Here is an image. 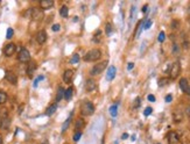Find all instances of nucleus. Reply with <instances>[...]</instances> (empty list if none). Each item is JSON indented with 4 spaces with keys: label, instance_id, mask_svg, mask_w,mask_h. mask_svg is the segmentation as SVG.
<instances>
[{
    "label": "nucleus",
    "instance_id": "obj_1",
    "mask_svg": "<svg viewBox=\"0 0 190 144\" xmlns=\"http://www.w3.org/2000/svg\"><path fill=\"white\" fill-rule=\"evenodd\" d=\"M100 57H101V51L99 49H91L84 55L83 59L85 62H94V60H98Z\"/></svg>",
    "mask_w": 190,
    "mask_h": 144
},
{
    "label": "nucleus",
    "instance_id": "obj_2",
    "mask_svg": "<svg viewBox=\"0 0 190 144\" xmlns=\"http://www.w3.org/2000/svg\"><path fill=\"white\" fill-rule=\"evenodd\" d=\"M94 113V106L91 101H85L80 106V114L83 116H90Z\"/></svg>",
    "mask_w": 190,
    "mask_h": 144
},
{
    "label": "nucleus",
    "instance_id": "obj_3",
    "mask_svg": "<svg viewBox=\"0 0 190 144\" xmlns=\"http://www.w3.org/2000/svg\"><path fill=\"white\" fill-rule=\"evenodd\" d=\"M107 65H108V62H107V60H103V62L96 64V65L92 67V70H91V75H99V74L106 69Z\"/></svg>",
    "mask_w": 190,
    "mask_h": 144
},
{
    "label": "nucleus",
    "instance_id": "obj_4",
    "mask_svg": "<svg viewBox=\"0 0 190 144\" xmlns=\"http://www.w3.org/2000/svg\"><path fill=\"white\" fill-rule=\"evenodd\" d=\"M180 72H181V64L178 60L174 62L170 66V70H169V75H170V79H176L178 75H180Z\"/></svg>",
    "mask_w": 190,
    "mask_h": 144
},
{
    "label": "nucleus",
    "instance_id": "obj_5",
    "mask_svg": "<svg viewBox=\"0 0 190 144\" xmlns=\"http://www.w3.org/2000/svg\"><path fill=\"white\" fill-rule=\"evenodd\" d=\"M17 60L21 62V63H28L30 60V53L27 49H21L19 55H17Z\"/></svg>",
    "mask_w": 190,
    "mask_h": 144
},
{
    "label": "nucleus",
    "instance_id": "obj_6",
    "mask_svg": "<svg viewBox=\"0 0 190 144\" xmlns=\"http://www.w3.org/2000/svg\"><path fill=\"white\" fill-rule=\"evenodd\" d=\"M30 13H31V19L35 20V21H41L43 19V16H44L43 10H41L40 8H36V7L31 8L30 9Z\"/></svg>",
    "mask_w": 190,
    "mask_h": 144
},
{
    "label": "nucleus",
    "instance_id": "obj_7",
    "mask_svg": "<svg viewBox=\"0 0 190 144\" xmlns=\"http://www.w3.org/2000/svg\"><path fill=\"white\" fill-rule=\"evenodd\" d=\"M168 144H178L180 143V136L176 131H169L167 135Z\"/></svg>",
    "mask_w": 190,
    "mask_h": 144
},
{
    "label": "nucleus",
    "instance_id": "obj_8",
    "mask_svg": "<svg viewBox=\"0 0 190 144\" xmlns=\"http://www.w3.org/2000/svg\"><path fill=\"white\" fill-rule=\"evenodd\" d=\"M15 50H16L15 44H14V43H8V44H6L5 48H3V53H5V56L10 57V56L14 55Z\"/></svg>",
    "mask_w": 190,
    "mask_h": 144
},
{
    "label": "nucleus",
    "instance_id": "obj_9",
    "mask_svg": "<svg viewBox=\"0 0 190 144\" xmlns=\"http://www.w3.org/2000/svg\"><path fill=\"white\" fill-rule=\"evenodd\" d=\"M73 74H75V71L73 70H65L64 73H63V81L65 84H70L73 79Z\"/></svg>",
    "mask_w": 190,
    "mask_h": 144
},
{
    "label": "nucleus",
    "instance_id": "obj_10",
    "mask_svg": "<svg viewBox=\"0 0 190 144\" xmlns=\"http://www.w3.org/2000/svg\"><path fill=\"white\" fill-rule=\"evenodd\" d=\"M96 87H97V82H96L94 79L89 78V79L85 81V91H86V92H92V91L96 89Z\"/></svg>",
    "mask_w": 190,
    "mask_h": 144
},
{
    "label": "nucleus",
    "instance_id": "obj_11",
    "mask_svg": "<svg viewBox=\"0 0 190 144\" xmlns=\"http://www.w3.org/2000/svg\"><path fill=\"white\" fill-rule=\"evenodd\" d=\"M5 78H6V80H7L8 82H10V84H13V85H15V84L17 82V78H16L15 73L12 72V71H6Z\"/></svg>",
    "mask_w": 190,
    "mask_h": 144
},
{
    "label": "nucleus",
    "instance_id": "obj_12",
    "mask_svg": "<svg viewBox=\"0 0 190 144\" xmlns=\"http://www.w3.org/2000/svg\"><path fill=\"white\" fill-rule=\"evenodd\" d=\"M45 41H47V33L44 30H40L36 34V42L38 44H43Z\"/></svg>",
    "mask_w": 190,
    "mask_h": 144
},
{
    "label": "nucleus",
    "instance_id": "obj_13",
    "mask_svg": "<svg viewBox=\"0 0 190 144\" xmlns=\"http://www.w3.org/2000/svg\"><path fill=\"white\" fill-rule=\"evenodd\" d=\"M52 6H54V1L52 0H41L40 1V7L42 9H49Z\"/></svg>",
    "mask_w": 190,
    "mask_h": 144
},
{
    "label": "nucleus",
    "instance_id": "obj_14",
    "mask_svg": "<svg viewBox=\"0 0 190 144\" xmlns=\"http://www.w3.org/2000/svg\"><path fill=\"white\" fill-rule=\"evenodd\" d=\"M36 63L35 62H29V64H28V66H27V74L29 75V77H31L33 74H34V71L36 70Z\"/></svg>",
    "mask_w": 190,
    "mask_h": 144
},
{
    "label": "nucleus",
    "instance_id": "obj_15",
    "mask_svg": "<svg viewBox=\"0 0 190 144\" xmlns=\"http://www.w3.org/2000/svg\"><path fill=\"white\" fill-rule=\"evenodd\" d=\"M115 72H117L115 67H114V66H110V67H108V70H107L106 79H107V80H113V79H114V77H115Z\"/></svg>",
    "mask_w": 190,
    "mask_h": 144
},
{
    "label": "nucleus",
    "instance_id": "obj_16",
    "mask_svg": "<svg viewBox=\"0 0 190 144\" xmlns=\"http://www.w3.org/2000/svg\"><path fill=\"white\" fill-rule=\"evenodd\" d=\"M9 125H10V118L8 116L7 117H2L1 118V123H0V128L6 130V129L9 128Z\"/></svg>",
    "mask_w": 190,
    "mask_h": 144
},
{
    "label": "nucleus",
    "instance_id": "obj_17",
    "mask_svg": "<svg viewBox=\"0 0 190 144\" xmlns=\"http://www.w3.org/2000/svg\"><path fill=\"white\" fill-rule=\"evenodd\" d=\"M84 125H85V121L83 118L79 117V118L76 120V122H75V129H76V131H80L84 128Z\"/></svg>",
    "mask_w": 190,
    "mask_h": 144
},
{
    "label": "nucleus",
    "instance_id": "obj_18",
    "mask_svg": "<svg viewBox=\"0 0 190 144\" xmlns=\"http://www.w3.org/2000/svg\"><path fill=\"white\" fill-rule=\"evenodd\" d=\"M188 86H189V82H188V79L187 78H181L180 79V88L185 93V91H187V88H188Z\"/></svg>",
    "mask_w": 190,
    "mask_h": 144
},
{
    "label": "nucleus",
    "instance_id": "obj_19",
    "mask_svg": "<svg viewBox=\"0 0 190 144\" xmlns=\"http://www.w3.org/2000/svg\"><path fill=\"white\" fill-rule=\"evenodd\" d=\"M173 118H174V122H175V123L182 122V120H183V113H181V111H175V113L173 114Z\"/></svg>",
    "mask_w": 190,
    "mask_h": 144
},
{
    "label": "nucleus",
    "instance_id": "obj_20",
    "mask_svg": "<svg viewBox=\"0 0 190 144\" xmlns=\"http://www.w3.org/2000/svg\"><path fill=\"white\" fill-rule=\"evenodd\" d=\"M56 109H57V103H52V105H50V106L45 109V114H47L48 116H50V115H52V114L56 111Z\"/></svg>",
    "mask_w": 190,
    "mask_h": 144
},
{
    "label": "nucleus",
    "instance_id": "obj_21",
    "mask_svg": "<svg viewBox=\"0 0 190 144\" xmlns=\"http://www.w3.org/2000/svg\"><path fill=\"white\" fill-rule=\"evenodd\" d=\"M64 88L63 87H58V89H57V95H56V102H58V101H61V99L62 98H64Z\"/></svg>",
    "mask_w": 190,
    "mask_h": 144
},
{
    "label": "nucleus",
    "instance_id": "obj_22",
    "mask_svg": "<svg viewBox=\"0 0 190 144\" xmlns=\"http://www.w3.org/2000/svg\"><path fill=\"white\" fill-rule=\"evenodd\" d=\"M110 114L112 117H115L118 114V103H114L113 106L110 107Z\"/></svg>",
    "mask_w": 190,
    "mask_h": 144
},
{
    "label": "nucleus",
    "instance_id": "obj_23",
    "mask_svg": "<svg viewBox=\"0 0 190 144\" xmlns=\"http://www.w3.org/2000/svg\"><path fill=\"white\" fill-rule=\"evenodd\" d=\"M72 94H73V89H72L71 87H69V88L65 89V92H64V99H65V100H70V99L72 98Z\"/></svg>",
    "mask_w": 190,
    "mask_h": 144
},
{
    "label": "nucleus",
    "instance_id": "obj_24",
    "mask_svg": "<svg viewBox=\"0 0 190 144\" xmlns=\"http://www.w3.org/2000/svg\"><path fill=\"white\" fill-rule=\"evenodd\" d=\"M168 84H169V79H168V78H161V79H159V81H157V85H159L160 87L167 86Z\"/></svg>",
    "mask_w": 190,
    "mask_h": 144
},
{
    "label": "nucleus",
    "instance_id": "obj_25",
    "mask_svg": "<svg viewBox=\"0 0 190 144\" xmlns=\"http://www.w3.org/2000/svg\"><path fill=\"white\" fill-rule=\"evenodd\" d=\"M59 14H61V16L66 17L68 14H69V12H68V7H66V6H62V7L59 8Z\"/></svg>",
    "mask_w": 190,
    "mask_h": 144
},
{
    "label": "nucleus",
    "instance_id": "obj_26",
    "mask_svg": "<svg viewBox=\"0 0 190 144\" xmlns=\"http://www.w3.org/2000/svg\"><path fill=\"white\" fill-rule=\"evenodd\" d=\"M7 101V93L3 91H0V105H3Z\"/></svg>",
    "mask_w": 190,
    "mask_h": 144
},
{
    "label": "nucleus",
    "instance_id": "obj_27",
    "mask_svg": "<svg viewBox=\"0 0 190 144\" xmlns=\"http://www.w3.org/2000/svg\"><path fill=\"white\" fill-rule=\"evenodd\" d=\"M70 121H71V116H69V117L64 121V123H63V125H62V132H64V131L68 129V127H69V124H70Z\"/></svg>",
    "mask_w": 190,
    "mask_h": 144
},
{
    "label": "nucleus",
    "instance_id": "obj_28",
    "mask_svg": "<svg viewBox=\"0 0 190 144\" xmlns=\"http://www.w3.org/2000/svg\"><path fill=\"white\" fill-rule=\"evenodd\" d=\"M82 131H76L75 134H73V137H72V139H73V142H78L79 139H80V137H82Z\"/></svg>",
    "mask_w": 190,
    "mask_h": 144
},
{
    "label": "nucleus",
    "instance_id": "obj_29",
    "mask_svg": "<svg viewBox=\"0 0 190 144\" xmlns=\"http://www.w3.org/2000/svg\"><path fill=\"white\" fill-rule=\"evenodd\" d=\"M78 60H79V55L78 53H73L72 57H71V59H70L71 64H76V63H78Z\"/></svg>",
    "mask_w": 190,
    "mask_h": 144
},
{
    "label": "nucleus",
    "instance_id": "obj_30",
    "mask_svg": "<svg viewBox=\"0 0 190 144\" xmlns=\"http://www.w3.org/2000/svg\"><path fill=\"white\" fill-rule=\"evenodd\" d=\"M150 26H152V20H146L145 22H143V24H142V29H149L150 28Z\"/></svg>",
    "mask_w": 190,
    "mask_h": 144
},
{
    "label": "nucleus",
    "instance_id": "obj_31",
    "mask_svg": "<svg viewBox=\"0 0 190 144\" xmlns=\"http://www.w3.org/2000/svg\"><path fill=\"white\" fill-rule=\"evenodd\" d=\"M105 31H106V35H111V34H112V24H111V23H106V26H105Z\"/></svg>",
    "mask_w": 190,
    "mask_h": 144
},
{
    "label": "nucleus",
    "instance_id": "obj_32",
    "mask_svg": "<svg viewBox=\"0 0 190 144\" xmlns=\"http://www.w3.org/2000/svg\"><path fill=\"white\" fill-rule=\"evenodd\" d=\"M13 35H14V30L12 28H8L7 29V34H6V38L7 39H10L13 37Z\"/></svg>",
    "mask_w": 190,
    "mask_h": 144
},
{
    "label": "nucleus",
    "instance_id": "obj_33",
    "mask_svg": "<svg viewBox=\"0 0 190 144\" xmlns=\"http://www.w3.org/2000/svg\"><path fill=\"white\" fill-rule=\"evenodd\" d=\"M166 39V34H164V31H160V34H159V36H157V41L159 42H163Z\"/></svg>",
    "mask_w": 190,
    "mask_h": 144
},
{
    "label": "nucleus",
    "instance_id": "obj_34",
    "mask_svg": "<svg viewBox=\"0 0 190 144\" xmlns=\"http://www.w3.org/2000/svg\"><path fill=\"white\" fill-rule=\"evenodd\" d=\"M178 52H180V45L176 44V43H174V44H173V53L176 55V53H178Z\"/></svg>",
    "mask_w": 190,
    "mask_h": 144
},
{
    "label": "nucleus",
    "instance_id": "obj_35",
    "mask_svg": "<svg viewBox=\"0 0 190 144\" xmlns=\"http://www.w3.org/2000/svg\"><path fill=\"white\" fill-rule=\"evenodd\" d=\"M178 26H180V22L177 21V20H173V22H171V29H177L178 28Z\"/></svg>",
    "mask_w": 190,
    "mask_h": 144
},
{
    "label": "nucleus",
    "instance_id": "obj_36",
    "mask_svg": "<svg viewBox=\"0 0 190 144\" xmlns=\"http://www.w3.org/2000/svg\"><path fill=\"white\" fill-rule=\"evenodd\" d=\"M152 111H153V109H152L150 107H147V108L145 109V111H143V114H145V116H149V115L152 114Z\"/></svg>",
    "mask_w": 190,
    "mask_h": 144
},
{
    "label": "nucleus",
    "instance_id": "obj_37",
    "mask_svg": "<svg viewBox=\"0 0 190 144\" xmlns=\"http://www.w3.org/2000/svg\"><path fill=\"white\" fill-rule=\"evenodd\" d=\"M140 102H141V100H140V98H136V99L134 100V103H133V107H134V108H138V107L140 106Z\"/></svg>",
    "mask_w": 190,
    "mask_h": 144
},
{
    "label": "nucleus",
    "instance_id": "obj_38",
    "mask_svg": "<svg viewBox=\"0 0 190 144\" xmlns=\"http://www.w3.org/2000/svg\"><path fill=\"white\" fill-rule=\"evenodd\" d=\"M42 79H44V77H43V75H40V77H37V78L35 79V81H34V87H36V86H37V82H38L40 80H42Z\"/></svg>",
    "mask_w": 190,
    "mask_h": 144
},
{
    "label": "nucleus",
    "instance_id": "obj_39",
    "mask_svg": "<svg viewBox=\"0 0 190 144\" xmlns=\"http://www.w3.org/2000/svg\"><path fill=\"white\" fill-rule=\"evenodd\" d=\"M59 28H61V27H59V24H58V23H56V24H54V26H52V28H51V29H52V31H58V30H59Z\"/></svg>",
    "mask_w": 190,
    "mask_h": 144
},
{
    "label": "nucleus",
    "instance_id": "obj_40",
    "mask_svg": "<svg viewBox=\"0 0 190 144\" xmlns=\"http://www.w3.org/2000/svg\"><path fill=\"white\" fill-rule=\"evenodd\" d=\"M184 113H185V115H187L188 117H190V106H188V107L185 108V111H184Z\"/></svg>",
    "mask_w": 190,
    "mask_h": 144
},
{
    "label": "nucleus",
    "instance_id": "obj_41",
    "mask_svg": "<svg viewBox=\"0 0 190 144\" xmlns=\"http://www.w3.org/2000/svg\"><path fill=\"white\" fill-rule=\"evenodd\" d=\"M148 100H149L150 102H154V101H155V96L152 95V94H149V95H148Z\"/></svg>",
    "mask_w": 190,
    "mask_h": 144
},
{
    "label": "nucleus",
    "instance_id": "obj_42",
    "mask_svg": "<svg viewBox=\"0 0 190 144\" xmlns=\"http://www.w3.org/2000/svg\"><path fill=\"white\" fill-rule=\"evenodd\" d=\"M171 100H173V96H171L170 94H168V95L166 96V102H170Z\"/></svg>",
    "mask_w": 190,
    "mask_h": 144
},
{
    "label": "nucleus",
    "instance_id": "obj_43",
    "mask_svg": "<svg viewBox=\"0 0 190 144\" xmlns=\"http://www.w3.org/2000/svg\"><path fill=\"white\" fill-rule=\"evenodd\" d=\"M183 48H184V49H189V42L184 41V42H183Z\"/></svg>",
    "mask_w": 190,
    "mask_h": 144
},
{
    "label": "nucleus",
    "instance_id": "obj_44",
    "mask_svg": "<svg viewBox=\"0 0 190 144\" xmlns=\"http://www.w3.org/2000/svg\"><path fill=\"white\" fill-rule=\"evenodd\" d=\"M134 67V64L133 63H128V65H127V70H132Z\"/></svg>",
    "mask_w": 190,
    "mask_h": 144
},
{
    "label": "nucleus",
    "instance_id": "obj_45",
    "mask_svg": "<svg viewBox=\"0 0 190 144\" xmlns=\"http://www.w3.org/2000/svg\"><path fill=\"white\" fill-rule=\"evenodd\" d=\"M147 8H148V6H147V5H145V6L142 7V12H143V13H146V12H147Z\"/></svg>",
    "mask_w": 190,
    "mask_h": 144
},
{
    "label": "nucleus",
    "instance_id": "obj_46",
    "mask_svg": "<svg viewBox=\"0 0 190 144\" xmlns=\"http://www.w3.org/2000/svg\"><path fill=\"white\" fill-rule=\"evenodd\" d=\"M185 93H187L188 95H190V85L188 86V88H187V91H185Z\"/></svg>",
    "mask_w": 190,
    "mask_h": 144
},
{
    "label": "nucleus",
    "instance_id": "obj_47",
    "mask_svg": "<svg viewBox=\"0 0 190 144\" xmlns=\"http://www.w3.org/2000/svg\"><path fill=\"white\" fill-rule=\"evenodd\" d=\"M127 137H128V135H127V134H124V135H122V138H124V139H125V138H127Z\"/></svg>",
    "mask_w": 190,
    "mask_h": 144
},
{
    "label": "nucleus",
    "instance_id": "obj_48",
    "mask_svg": "<svg viewBox=\"0 0 190 144\" xmlns=\"http://www.w3.org/2000/svg\"><path fill=\"white\" fill-rule=\"evenodd\" d=\"M3 143V141H2V136L0 135V144H2Z\"/></svg>",
    "mask_w": 190,
    "mask_h": 144
},
{
    "label": "nucleus",
    "instance_id": "obj_49",
    "mask_svg": "<svg viewBox=\"0 0 190 144\" xmlns=\"http://www.w3.org/2000/svg\"><path fill=\"white\" fill-rule=\"evenodd\" d=\"M188 14H189V15H190V6H189V7H188Z\"/></svg>",
    "mask_w": 190,
    "mask_h": 144
},
{
    "label": "nucleus",
    "instance_id": "obj_50",
    "mask_svg": "<svg viewBox=\"0 0 190 144\" xmlns=\"http://www.w3.org/2000/svg\"><path fill=\"white\" fill-rule=\"evenodd\" d=\"M42 144H49V143H48V142H47V141H44V142H43V143H42Z\"/></svg>",
    "mask_w": 190,
    "mask_h": 144
},
{
    "label": "nucleus",
    "instance_id": "obj_51",
    "mask_svg": "<svg viewBox=\"0 0 190 144\" xmlns=\"http://www.w3.org/2000/svg\"><path fill=\"white\" fill-rule=\"evenodd\" d=\"M0 123H1V117H0Z\"/></svg>",
    "mask_w": 190,
    "mask_h": 144
}]
</instances>
